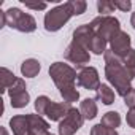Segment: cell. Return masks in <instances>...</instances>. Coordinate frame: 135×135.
Returning a JSON list of instances; mask_svg holds the SVG:
<instances>
[{
	"label": "cell",
	"mask_w": 135,
	"mask_h": 135,
	"mask_svg": "<svg viewBox=\"0 0 135 135\" xmlns=\"http://www.w3.org/2000/svg\"><path fill=\"white\" fill-rule=\"evenodd\" d=\"M49 76L54 81L56 88L59 89L64 102L70 105L73 102H78L80 92L76 91V86H75V81L78 80V73L73 67L64 62H54L49 67Z\"/></svg>",
	"instance_id": "cell-1"
},
{
	"label": "cell",
	"mask_w": 135,
	"mask_h": 135,
	"mask_svg": "<svg viewBox=\"0 0 135 135\" xmlns=\"http://www.w3.org/2000/svg\"><path fill=\"white\" fill-rule=\"evenodd\" d=\"M105 57V76L108 83L116 89L121 97H126L132 91V75L122 64V59L118 57L111 49H107Z\"/></svg>",
	"instance_id": "cell-2"
},
{
	"label": "cell",
	"mask_w": 135,
	"mask_h": 135,
	"mask_svg": "<svg viewBox=\"0 0 135 135\" xmlns=\"http://www.w3.org/2000/svg\"><path fill=\"white\" fill-rule=\"evenodd\" d=\"M13 135H46L49 132V122L40 114H18L10 119Z\"/></svg>",
	"instance_id": "cell-3"
},
{
	"label": "cell",
	"mask_w": 135,
	"mask_h": 135,
	"mask_svg": "<svg viewBox=\"0 0 135 135\" xmlns=\"http://www.w3.org/2000/svg\"><path fill=\"white\" fill-rule=\"evenodd\" d=\"M70 108H72L70 103H67V102L57 103V102H52L46 95H40L35 100V110H37V113L40 116L45 114L49 121H59L60 122L67 116V113L70 111Z\"/></svg>",
	"instance_id": "cell-4"
},
{
	"label": "cell",
	"mask_w": 135,
	"mask_h": 135,
	"mask_svg": "<svg viewBox=\"0 0 135 135\" xmlns=\"http://www.w3.org/2000/svg\"><path fill=\"white\" fill-rule=\"evenodd\" d=\"M72 16H75V13H73L70 2L60 3L45 15V29L48 32H57L69 22Z\"/></svg>",
	"instance_id": "cell-5"
},
{
	"label": "cell",
	"mask_w": 135,
	"mask_h": 135,
	"mask_svg": "<svg viewBox=\"0 0 135 135\" xmlns=\"http://www.w3.org/2000/svg\"><path fill=\"white\" fill-rule=\"evenodd\" d=\"M5 18H7V26L18 32L30 33V32H35V29H37L35 18L29 13H24L19 8H15V7L8 8L5 11Z\"/></svg>",
	"instance_id": "cell-6"
},
{
	"label": "cell",
	"mask_w": 135,
	"mask_h": 135,
	"mask_svg": "<svg viewBox=\"0 0 135 135\" xmlns=\"http://www.w3.org/2000/svg\"><path fill=\"white\" fill-rule=\"evenodd\" d=\"M92 27V30L95 32L97 37L107 40L108 43L111 41V38L121 30V24L119 19H116L114 16H97L92 19V22L89 24Z\"/></svg>",
	"instance_id": "cell-7"
},
{
	"label": "cell",
	"mask_w": 135,
	"mask_h": 135,
	"mask_svg": "<svg viewBox=\"0 0 135 135\" xmlns=\"http://www.w3.org/2000/svg\"><path fill=\"white\" fill-rule=\"evenodd\" d=\"M83 122H84V118L81 111L72 107L70 111L67 113V116L59 122V127H57L59 135H75L83 127Z\"/></svg>",
	"instance_id": "cell-8"
},
{
	"label": "cell",
	"mask_w": 135,
	"mask_h": 135,
	"mask_svg": "<svg viewBox=\"0 0 135 135\" xmlns=\"http://www.w3.org/2000/svg\"><path fill=\"white\" fill-rule=\"evenodd\" d=\"M64 57L69 60V62L75 64L78 69H83V67H84L86 64H89V60H91L89 51H88L84 46L78 45L76 41H72L69 46H67V49H65V52H64Z\"/></svg>",
	"instance_id": "cell-9"
},
{
	"label": "cell",
	"mask_w": 135,
	"mask_h": 135,
	"mask_svg": "<svg viewBox=\"0 0 135 135\" xmlns=\"http://www.w3.org/2000/svg\"><path fill=\"white\" fill-rule=\"evenodd\" d=\"M8 95H10L13 108H24L30 102V95L27 92V86L22 78H18L16 83L8 89Z\"/></svg>",
	"instance_id": "cell-10"
},
{
	"label": "cell",
	"mask_w": 135,
	"mask_h": 135,
	"mask_svg": "<svg viewBox=\"0 0 135 135\" xmlns=\"http://www.w3.org/2000/svg\"><path fill=\"white\" fill-rule=\"evenodd\" d=\"M78 84L88 91H97L100 83V76L99 72L94 67H83L78 72Z\"/></svg>",
	"instance_id": "cell-11"
},
{
	"label": "cell",
	"mask_w": 135,
	"mask_h": 135,
	"mask_svg": "<svg viewBox=\"0 0 135 135\" xmlns=\"http://www.w3.org/2000/svg\"><path fill=\"white\" fill-rule=\"evenodd\" d=\"M130 35L127 33V32H124V30H119L113 38H111V41H110V49L118 56V57H124L127 52H129V49H130Z\"/></svg>",
	"instance_id": "cell-12"
},
{
	"label": "cell",
	"mask_w": 135,
	"mask_h": 135,
	"mask_svg": "<svg viewBox=\"0 0 135 135\" xmlns=\"http://www.w3.org/2000/svg\"><path fill=\"white\" fill-rule=\"evenodd\" d=\"M94 37H95V32L92 30V27L89 24H83V26L76 27L75 32H73V41H76L78 45L84 46L88 51H89V46H91Z\"/></svg>",
	"instance_id": "cell-13"
},
{
	"label": "cell",
	"mask_w": 135,
	"mask_h": 135,
	"mask_svg": "<svg viewBox=\"0 0 135 135\" xmlns=\"http://www.w3.org/2000/svg\"><path fill=\"white\" fill-rule=\"evenodd\" d=\"M41 70V65L37 59H26L21 64V73L26 78H35Z\"/></svg>",
	"instance_id": "cell-14"
},
{
	"label": "cell",
	"mask_w": 135,
	"mask_h": 135,
	"mask_svg": "<svg viewBox=\"0 0 135 135\" xmlns=\"http://www.w3.org/2000/svg\"><path fill=\"white\" fill-rule=\"evenodd\" d=\"M80 111H81V114H83L84 119H88V121L94 119L97 116V113H99V108H97L95 100L94 99H84L80 103Z\"/></svg>",
	"instance_id": "cell-15"
},
{
	"label": "cell",
	"mask_w": 135,
	"mask_h": 135,
	"mask_svg": "<svg viewBox=\"0 0 135 135\" xmlns=\"http://www.w3.org/2000/svg\"><path fill=\"white\" fill-rule=\"evenodd\" d=\"M95 99L103 105H111L114 103V91L108 84H100L99 89L95 91Z\"/></svg>",
	"instance_id": "cell-16"
},
{
	"label": "cell",
	"mask_w": 135,
	"mask_h": 135,
	"mask_svg": "<svg viewBox=\"0 0 135 135\" xmlns=\"http://www.w3.org/2000/svg\"><path fill=\"white\" fill-rule=\"evenodd\" d=\"M0 78H2V84H0V91L2 92H7L15 83H16V76H15V73L11 72V70H8L7 67H2V69H0Z\"/></svg>",
	"instance_id": "cell-17"
},
{
	"label": "cell",
	"mask_w": 135,
	"mask_h": 135,
	"mask_svg": "<svg viewBox=\"0 0 135 135\" xmlns=\"http://www.w3.org/2000/svg\"><path fill=\"white\" fill-rule=\"evenodd\" d=\"M102 126L108 127V129H114L121 126V116L118 111H107L103 116H102V121H100Z\"/></svg>",
	"instance_id": "cell-18"
},
{
	"label": "cell",
	"mask_w": 135,
	"mask_h": 135,
	"mask_svg": "<svg viewBox=\"0 0 135 135\" xmlns=\"http://www.w3.org/2000/svg\"><path fill=\"white\" fill-rule=\"evenodd\" d=\"M107 45H108L107 40H103V38H100V37L95 35L94 40H92V43H91V46H89V51L92 54H95V56H102V54L107 52Z\"/></svg>",
	"instance_id": "cell-19"
},
{
	"label": "cell",
	"mask_w": 135,
	"mask_h": 135,
	"mask_svg": "<svg viewBox=\"0 0 135 135\" xmlns=\"http://www.w3.org/2000/svg\"><path fill=\"white\" fill-rule=\"evenodd\" d=\"M122 64L126 65V69L129 70L132 78H135V49L133 48H130L129 52L122 57Z\"/></svg>",
	"instance_id": "cell-20"
},
{
	"label": "cell",
	"mask_w": 135,
	"mask_h": 135,
	"mask_svg": "<svg viewBox=\"0 0 135 135\" xmlns=\"http://www.w3.org/2000/svg\"><path fill=\"white\" fill-rule=\"evenodd\" d=\"M114 2H110V0H99L97 2V10L100 16H110V13L114 11Z\"/></svg>",
	"instance_id": "cell-21"
},
{
	"label": "cell",
	"mask_w": 135,
	"mask_h": 135,
	"mask_svg": "<svg viewBox=\"0 0 135 135\" xmlns=\"http://www.w3.org/2000/svg\"><path fill=\"white\" fill-rule=\"evenodd\" d=\"M91 135H119L114 129H108L102 124H95L92 129H91Z\"/></svg>",
	"instance_id": "cell-22"
},
{
	"label": "cell",
	"mask_w": 135,
	"mask_h": 135,
	"mask_svg": "<svg viewBox=\"0 0 135 135\" xmlns=\"http://www.w3.org/2000/svg\"><path fill=\"white\" fill-rule=\"evenodd\" d=\"M70 5H72V8H73L75 16L83 15V13L86 11V8H88V3L84 2V0H70Z\"/></svg>",
	"instance_id": "cell-23"
},
{
	"label": "cell",
	"mask_w": 135,
	"mask_h": 135,
	"mask_svg": "<svg viewBox=\"0 0 135 135\" xmlns=\"http://www.w3.org/2000/svg\"><path fill=\"white\" fill-rule=\"evenodd\" d=\"M114 7H116L118 10L127 13V11L132 8V2H130V0H116V2H114Z\"/></svg>",
	"instance_id": "cell-24"
},
{
	"label": "cell",
	"mask_w": 135,
	"mask_h": 135,
	"mask_svg": "<svg viewBox=\"0 0 135 135\" xmlns=\"http://www.w3.org/2000/svg\"><path fill=\"white\" fill-rule=\"evenodd\" d=\"M124 103H126V107H129L130 110L135 108V89H133V88H132V91L124 97Z\"/></svg>",
	"instance_id": "cell-25"
},
{
	"label": "cell",
	"mask_w": 135,
	"mask_h": 135,
	"mask_svg": "<svg viewBox=\"0 0 135 135\" xmlns=\"http://www.w3.org/2000/svg\"><path fill=\"white\" fill-rule=\"evenodd\" d=\"M126 121H127V126L135 129V108L133 110H129V113L126 114Z\"/></svg>",
	"instance_id": "cell-26"
},
{
	"label": "cell",
	"mask_w": 135,
	"mask_h": 135,
	"mask_svg": "<svg viewBox=\"0 0 135 135\" xmlns=\"http://www.w3.org/2000/svg\"><path fill=\"white\" fill-rule=\"evenodd\" d=\"M24 3H26V8H30V10H45L48 7L45 2H41V3H29V2H24Z\"/></svg>",
	"instance_id": "cell-27"
},
{
	"label": "cell",
	"mask_w": 135,
	"mask_h": 135,
	"mask_svg": "<svg viewBox=\"0 0 135 135\" xmlns=\"http://www.w3.org/2000/svg\"><path fill=\"white\" fill-rule=\"evenodd\" d=\"M130 24H132V27L135 29V11L132 13V16H130Z\"/></svg>",
	"instance_id": "cell-28"
},
{
	"label": "cell",
	"mask_w": 135,
	"mask_h": 135,
	"mask_svg": "<svg viewBox=\"0 0 135 135\" xmlns=\"http://www.w3.org/2000/svg\"><path fill=\"white\" fill-rule=\"evenodd\" d=\"M0 132H2V135H8V132H7V129H5V127L0 129Z\"/></svg>",
	"instance_id": "cell-29"
},
{
	"label": "cell",
	"mask_w": 135,
	"mask_h": 135,
	"mask_svg": "<svg viewBox=\"0 0 135 135\" xmlns=\"http://www.w3.org/2000/svg\"><path fill=\"white\" fill-rule=\"evenodd\" d=\"M46 135H54V133H49V132H48V133H46Z\"/></svg>",
	"instance_id": "cell-30"
}]
</instances>
